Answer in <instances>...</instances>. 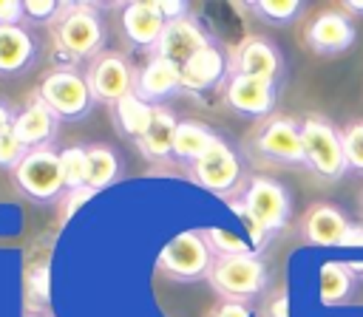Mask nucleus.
Listing matches in <instances>:
<instances>
[{"label":"nucleus","mask_w":363,"mask_h":317,"mask_svg":"<svg viewBox=\"0 0 363 317\" xmlns=\"http://www.w3.org/2000/svg\"><path fill=\"white\" fill-rule=\"evenodd\" d=\"M6 25H26L23 3H17V0H0V28H6Z\"/></svg>","instance_id":"473e14b6"},{"label":"nucleus","mask_w":363,"mask_h":317,"mask_svg":"<svg viewBox=\"0 0 363 317\" xmlns=\"http://www.w3.org/2000/svg\"><path fill=\"white\" fill-rule=\"evenodd\" d=\"M201 232H204V241H207V246L213 249L216 258H230V255H250V252H255L250 241H244L238 232H233V229H227V226H207V229H201Z\"/></svg>","instance_id":"bb28decb"},{"label":"nucleus","mask_w":363,"mask_h":317,"mask_svg":"<svg viewBox=\"0 0 363 317\" xmlns=\"http://www.w3.org/2000/svg\"><path fill=\"white\" fill-rule=\"evenodd\" d=\"M230 74L252 76V79H267L275 82L284 74V57L278 45L261 34H247L238 45L230 48Z\"/></svg>","instance_id":"9b49d317"},{"label":"nucleus","mask_w":363,"mask_h":317,"mask_svg":"<svg viewBox=\"0 0 363 317\" xmlns=\"http://www.w3.org/2000/svg\"><path fill=\"white\" fill-rule=\"evenodd\" d=\"M349 243H363V226H352V232H349V238H346V246Z\"/></svg>","instance_id":"ea45409f"},{"label":"nucleus","mask_w":363,"mask_h":317,"mask_svg":"<svg viewBox=\"0 0 363 317\" xmlns=\"http://www.w3.org/2000/svg\"><path fill=\"white\" fill-rule=\"evenodd\" d=\"M233 212L244 221L250 232L252 249H261L269 235L284 229L292 215V198L286 187L269 175H252L247 178L238 198H230Z\"/></svg>","instance_id":"f257e3e1"},{"label":"nucleus","mask_w":363,"mask_h":317,"mask_svg":"<svg viewBox=\"0 0 363 317\" xmlns=\"http://www.w3.org/2000/svg\"><path fill=\"white\" fill-rule=\"evenodd\" d=\"M216 40L207 34V28L199 23L196 14H184L179 20H170L162 31V40L153 51V57H162L167 62L184 65L190 57H196L201 48L213 45Z\"/></svg>","instance_id":"4468645a"},{"label":"nucleus","mask_w":363,"mask_h":317,"mask_svg":"<svg viewBox=\"0 0 363 317\" xmlns=\"http://www.w3.org/2000/svg\"><path fill=\"white\" fill-rule=\"evenodd\" d=\"M26 294L31 300H37V306H43L48 300V269L43 263L28 269V275H26Z\"/></svg>","instance_id":"2f4dec72"},{"label":"nucleus","mask_w":363,"mask_h":317,"mask_svg":"<svg viewBox=\"0 0 363 317\" xmlns=\"http://www.w3.org/2000/svg\"><path fill=\"white\" fill-rule=\"evenodd\" d=\"M159 11H162L164 23H170V20H179L184 14H190V6L187 3H179V0H162L159 3Z\"/></svg>","instance_id":"c9c22d12"},{"label":"nucleus","mask_w":363,"mask_h":317,"mask_svg":"<svg viewBox=\"0 0 363 317\" xmlns=\"http://www.w3.org/2000/svg\"><path fill=\"white\" fill-rule=\"evenodd\" d=\"M26 156H28V150L20 144V139L14 136V130H11V127L0 130V170L14 173L17 164H20Z\"/></svg>","instance_id":"c756f323"},{"label":"nucleus","mask_w":363,"mask_h":317,"mask_svg":"<svg viewBox=\"0 0 363 317\" xmlns=\"http://www.w3.org/2000/svg\"><path fill=\"white\" fill-rule=\"evenodd\" d=\"M301 133H303V156H306V167L326 181H337L346 170V150H343V136L340 130L323 119V116H306L301 122Z\"/></svg>","instance_id":"423d86ee"},{"label":"nucleus","mask_w":363,"mask_h":317,"mask_svg":"<svg viewBox=\"0 0 363 317\" xmlns=\"http://www.w3.org/2000/svg\"><path fill=\"white\" fill-rule=\"evenodd\" d=\"M182 74V91L184 93H204L227 82L230 76V51H224L218 42L201 48L196 57H190L184 65H179Z\"/></svg>","instance_id":"2eb2a0df"},{"label":"nucleus","mask_w":363,"mask_h":317,"mask_svg":"<svg viewBox=\"0 0 363 317\" xmlns=\"http://www.w3.org/2000/svg\"><path fill=\"white\" fill-rule=\"evenodd\" d=\"M343 11L346 14H363V0H346L343 3Z\"/></svg>","instance_id":"58836bf2"},{"label":"nucleus","mask_w":363,"mask_h":317,"mask_svg":"<svg viewBox=\"0 0 363 317\" xmlns=\"http://www.w3.org/2000/svg\"><path fill=\"white\" fill-rule=\"evenodd\" d=\"M247 8L250 14H255L269 25H289L301 17L303 3L301 0H250Z\"/></svg>","instance_id":"a878e982"},{"label":"nucleus","mask_w":363,"mask_h":317,"mask_svg":"<svg viewBox=\"0 0 363 317\" xmlns=\"http://www.w3.org/2000/svg\"><path fill=\"white\" fill-rule=\"evenodd\" d=\"M349 232L352 224L335 204H312L301 224V235L312 246H346Z\"/></svg>","instance_id":"6ab92c4d"},{"label":"nucleus","mask_w":363,"mask_h":317,"mask_svg":"<svg viewBox=\"0 0 363 317\" xmlns=\"http://www.w3.org/2000/svg\"><path fill=\"white\" fill-rule=\"evenodd\" d=\"M221 96L224 105L247 119H269L278 102V85L267 82V79H252V76H241V74H230L227 82L221 85Z\"/></svg>","instance_id":"f8f14e48"},{"label":"nucleus","mask_w":363,"mask_h":317,"mask_svg":"<svg viewBox=\"0 0 363 317\" xmlns=\"http://www.w3.org/2000/svg\"><path fill=\"white\" fill-rule=\"evenodd\" d=\"M150 116H153V108L147 102H142L139 96L128 93L125 99H119L113 108H111V122L116 125V130L128 139H139L145 133V127L150 125Z\"/></svg>","instance_id":"b1692460"},{"label":"nucleus","mask_w":363,"mask_h":317,"mask_svg":"<svg viewBox=\"0 0 363 317\" xmlns=\"http://www.w3.org/2000/svg\"><path fill=\"white\" fill-rule=\"evenodd\" d=\"M60 167H62L65 190H79V187H85L88 147H85V144H71V147L60 150Z\"/></svg>","instance_id":"cd10ccee"},{"label":"nucleus","mask_w":363,"mask_h":317,"mask_svg":"<svg viewBox=\"0 0 363 317\" xmlns=\"http://www.w3.org/2000/svg\"><path fill=\"white\" fill-rule=\"evenodd\" d=\"M14 119H17L14 105H11V102H6V99H0V130L14 127Z\"/></svg>","instance_id":"4c0bfd02"},{"label":"nucleus","mask_w":363,"mask_h":317,"mask_svg":"<svg viewBox=\"0 0 363 317\" xmlns=\"http://www.w3.org/2000/svg\"><path fill=\"white\" fill-rule=\"evenodd\" d=\"M264 317H289V297L278 294L264 306Z\"/></svg>","instance_id":"e433bc0d"},{"label":"nucleus","mask_w":363,"mask_h":317,"mask_svg":"<svg viewBox=\"0 0 363 317\" xmlns=\"http://www.w3.org/2000/svg\"><path fill=\"white\" fill-rule=\"evenodd\" d=\"M40 42L28 25H6L0 28V76H23L37 62Z\"/></svg>","instance_id":"aec40b11"},{"label":"nucleus","mask_w":363,"mask_h":317,"mask_svg":"<svg viewBox=\"0 0 363 317\" xmlns=\"http://www.w3.org/2000/svg\"><path fill=\"white\" fill-rule=\"evenodd\" d=\"M85 79L94 93V102L113 108L119 99L133 93L136 71L122 51H102L96 59L85 65Z\"/></svg>","instance_id":"9d476101"},{"label":"nucleus","mask_w":363,"mask_h":317,"mask_svg":"<svg viewBox=\"0 0 363 317\" xmlns=\"http://www.w3.org/2000/svg\"><path fill=\"white\" fill-rule=\"evenodd\" d=\"M60 8H62L60 0H26L23 3L26 25H51L54 17L60 14Z\"/></svg>","instance_id":"7c9ffc66"},{"label":"nucleus","mask_w":363,"mask_h":317,"mask_svg":"<svg viewBox=\"0 0 363 317\" xmlns=\"http://www.w3.org/2000/svg\"><path fill=\"white\" fill-rule=\"evenodd\" d=\"M60 116L37 96L31 93L28 105L23 110H17V119H14V136L20 139V144L26 150H40V147H51L57 133H60Z\"/></svg>","instance_id":"f3484780"},{"label":"nucleus","mask_w":363,"mask_h":317,"mask_svg":"<svg viewBox=\"0 0 363 317\" xmlns=\"http://www.w3.org/2000/svg\"><path fill=\"white\" fill-rule=\"evenodd\" d=\"M176 127H179V119H176V113H173L170 105L153 108L150 125L136 139L139 153L147 161H167V158H173V136H176Z\"/></svg>","instance_id":"412c9836"},{"label":"nucleus","mask_w":363,"mask_h":317,"mask_svg":"<svg viewBox=\"0 0 363 317\" xmlns=\"http://www.w3.org/2000/svg\"><path fill=\"white\" fill-rule=\"evenodd\" d=\"M352 286V269L337 263V260H326L318 272V294L323 306H337L343 303V297L349 294Z\"/></svg>","instance_id":"393cba45"},{"label":"nucleus","mask_w":363,"mask_h":317,"mask_svg":"<svg viewBox=\"0 0 363 317\" xmlns=\"http://www.w3.org/2000/svg\"><path fill=\"white\" fill-rule=\"evenodd\" d=\"M184 93L182 91V74L176 62H167L162 57H150L142 68H136L133 79V96L147 102L150 108L167 105V99Z\"/></svg>","instance_id":"dca6fc26"},{"label":"nucleus","mask_w":363,"mask_h":317,"mask_svg":"<svg viewBox=\"0 0 363 317\" xmlns=\"http://www.w3.org/2000/svg\"><path fill=\"white\" fill-rule=\"evenodd\" d=\"M119 25H122V34L130 45H136L142 51H156L167 23L159 11V3L145 0V3H125Z\"/></svg>","instance_id":"a211bd4d"},{"label":"nucleus","mask_w":363,"mask_h":317,"mask_svg":"<svg viewBox=\"0 0 363 317\" xmlns=\"http://www.w3.org/2000/svg\"><path fill=\"white\" fill-rule=\"evenodd\" d=\"M23 317H48V314H43V311H26Z\"/></svg>","instance_id":"a19ab883"},{"label":"nucleus","mask_w":363,"mask_h":317,"mask_svg":"<svg viewBox=\"0 0 363 317\" xmlns=\"http://www.w3.org/2000/svg\"><path fill=\"white\" fill-rule=\"evenodd\" d=\"M34 93L62 119V122H79L94 108V93L88 88L85 71H77L74 65L51 68L40 76Z\"/></svg>","instance_id":"7ed1b4c3"},{"label":"nucleus","mask_w":363,"mask_h":317,"mask_svg":"<svg viewBox=\"0 0 363 317\" xmlns=\"http://www.w3.org/2000/svg\"><path fill=\"white\" fill-rule=\"evenodd\" d=\"M303 40L315 54H343L354 45L357 31L343 8H320L303 25Z\"/></svg>","instance_id":"ddd939ff"},{"label":"nucleus","mask_w":363,"mask_h":317,"mask_svg":"<svg viewBox=\"0 0 363 317\" xmlns=\"http://www.w3.org/2000/svg\"><path fill=\"white\" fill-rule=\"evenodd\" d=\"M207 283L218 297L247 303L267 289V263L255 252L216 258L210 266Z\"/></svg>","instance_id":"39448f33"},{"label":"nucleus","mask_w":363,"mask_h":317,"mask_svg":"<svg viewBox=\"0 0 363 317\" xmlns=\"http://www.w3.org/2000/svg\"><path fill=\"white\" fill-rule=\"evenodd\" d=\"M14 187L34 204H57L68 190L60 167V153L51 147L28 150V156L11 173Z\"/></svg>","instance_id":"6e6552de"},{"label":"nucleus","mask_w":363,"mask_h":317,"mask_svg":"<svg viewBox=\"0 0 363 317\" xmlns=\"http://www.w3.org/2000/svg\"><path fill=\"white\" fill-rule=\"evenodd\" d=\"M221 136L196 122V119H179V127H176V136H173V161H182L184 167L193 164L196 158H201Z\"/></svg>","instance_id":"4be33fe9"},{"label":"nucleus","mask_w":363,"mask_h":317,"mask_svg":"<svg viewBox=\"0 0 363 317\" xmlns=\"http://www.w3.org/2000/svg\"><path fill=\"white\" fill-rule=\"evenodd\" d=\"M51 45L60 57L71 62H91L105 51V23L99 17V8L91 3H62L60 14L48 25Z\"/></svg>","instance_id":"f03ea898"},{"label":"nucleus","mask_w":363,"mask_h":317,"mask_svg":"<svg viewBox=\"0 0 363 317\" xmlns=\"http://www.w3.org/2000/svg\"><path fill=\"white\" fill-rule=\"evenodd\" d=\"M187 175L201 190L224 195V198H233L235 190H244V184H241V175H244L241 158L233 150V144H227L224 139H218L201 158L187 164Z\"/></svg>","instance_id":"1a4fd4ad"},{"label":"nucleus","mask_w":363,"mask_h":317,"mask_svg":"<svg viewBox=\"0 0 363 317\" xmlns=\"http://www.w3.org/2000/svg\"><path fill=\"white\" fill-rule=\"evenodd\" d=\"M247 150L267 164H281V167L306 164L301 122L292 116H281V113H272L269 119L258 125V130L247 142Z\"/></svg>","instance_id":"20e7f679"},{"label":"nucleus","mask_w":363,"mask_h":317,"mask_svg":"<svg viewBox=\"0 0 363 317\" xmlns=\"http://www.w3.org/2000/svg\"><path fill=\"white\" fill-rule=\"evenodd\" d=\"M96 190H91V187H79V190H68L65 195H62V209H60V218L65 221L68 215H74V209L82 204V201H88L91 195H94Z\"/></svg>","instance_id":"72a5a7b5"},{"label":"nucleus","mask_w":363,"mask_h":317,"mask_svg":"<svg viewBox=\"0 0 363 317\" xmlns=\"http://www.w3.org/2000/svg\"><path fill=\"white\" fill-rule=\"evenodd\" d=\"M210 317H250V309H247V303H235V300H221L213 311H210Z\"/></svg>","instance_id":"f704fd0d"},{"label":"nucleus","mask_w":363,"mask_h":317,"mask_svg":"<svg viewBox=\"0 0 363 317\" xmlns=\"http://www.w3.org/2000/svg\"><path fill=\"white\" fill-rule=\"evenodd\" d=\"M216 255L204 241V232L199 229H184L179 235H173L164 249L156 258V269L162 275H167L170 280H182V283H193V280H207L210 266H213Z\"/></svg>","instance_id":"0eeeda50"},{"label":"nucleus","mask_w":363,"mask_h":317,"mask_svg":"<svg viewBox=\"0 0 363 317\" xmlns=\"http://www.w3.org/2000/svg\"><path fill=\"white\" fill-rule=\"evenodd\" d=\"M343 136V150H346V161L352 170L363 173V122H352L340 130Z\"/></svg>","instance_id":"c85d7f7f"},{"label":"nucleus","mask_w":363,"mask_h":317,"mask_svg":"<svg viewBox=\"0 0 363 317\" xmlns=\"http://www.w3.org/2000/svg\"><path fill=\"white\" fill-rule=\"evenodd\" d=\"M88 147V170H85V187L91 190H105L122 175V158L111 144L94 142Z\"/></svg>","instance_id":"5701e85b"}]
</instances>
